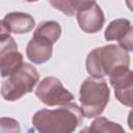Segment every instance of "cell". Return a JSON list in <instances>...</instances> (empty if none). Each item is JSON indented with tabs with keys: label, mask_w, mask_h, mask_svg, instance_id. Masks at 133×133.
Returning a JSON list of instances; mask_svg holds the SVG:
<instances>
[{
	"label": "cell",
	"mask_w": 133,
	"mask_h": 133,
	"mask_svg": "<svg viewBox=\"0 0 133 133\" xmlns=\"http://www.w3.org/2000/svg\"><path fill=\"white\" fill-rule=\"evenodd\" d=\"M82 112L75 103L56 109H42L32 118V126L38 133H73L82 122Z\"/></svg>",
	"instance_id": "obj_1"
},
{
	"label": "cell",
	"mask_w": 133,
	"mask_h": 133,
	"mask_svg": "<svg viewBox=\"0 0 133 133\" xmlns=\"http://www.w3.org/2000/svg\"><path fill=\"white\" fill-rule=\"evenodd\" d=\"M130 55L118 45H106L95 48L86 57V70L90 77L103 78L113 72L129 68Z\"/></svg>",
	"instance_id": "obj_2"
},
{
	"label": "cell",
	"mask_w": 133,
	"mask_h": 133,
	"mask_svg": "<svg viewBox=\"0 0 133 133\" xmlns=\"http://www.w3.org/2000/svg\"><path fill=\"white\" fill-rule=\"evenodd\" d=\"M110 98V90L103 78H86L79 90L80 109L86 118L99 116L103 113Z\"/></svg>",
	"instance_id": "obj_3"
},
{
	"label": "cell",
	"mask_w": 133,
	"mask_h": 133,
	"mask_svg": "<svg viewBox=\"0 0 133 133\" xmlns=\"http://www.w3.org/2000/svg\"><path fill=\"white\" fill-rule=\"evenodd\" d=\"M39 79L37 70L29 63L22 66L2 82L1 96L4 100L14 102L32 91Z\"/></svg>",
	"instance_id": "obj_4"
},
{
	"label": "cell",
	"mask_w": 133,
	"mask_h": 133,
	"mask_svg": "<svg viewBox=\"0 0 133 133\" xmlns=\"http://www.w3.org/2000/svg\"><path fill=\"white\" fill-rule=\"evenodd\" d=\"M35 96L47 106H63L74 100V96L53 76L44 78L37 85Z\"/></svg>",
	"instance_id": "obj_5"
},
{
	"label": "cell",
	"mask_w": 133,
	"mask_h": 133,
	"mask_svg": "<svg viewBox=\"0 0 133 133\" xmlns=\"http://www.w3.org/2000/svg\"><path fill=\"white\" fill-rule=\"evenodd\" d=\"M76 18L80 29L85 33H96L100 31L105 22L103 10L96 1L83 0L76 12Z\"/></svg>",
	"instance_id": "obj_6"
},
{
	"label": "cell",
	"mask_w": 133,
	"mask_h": 133,
	"mask_svg": "<svg viewBox=\"0 0 133 133\" xmlns=\"http://www.w3.org/2000/svg\"><path fill=\"white\" fill-rule=\"evenodd\" d=\"M109 81L114 88L116 99L124 105L132 106L133 73L129 68H124L109 75Z\"/></svg>",
	"instance_id": "obj_7"
},
{
	"label": "cell",
	"mask_w": 133,
	"mask_h": 133,
	"mask_svg": "<svg viewBox=\"0 0 133 133\" xmlns=\"http://www.w3.org/2000/svg\"><path fill=\"white\" fill-rule=\"evenodd\" d=\"M132 33L133 29L128 19H116L109 23L104 35L106 41H117L118 46L129 52L133 49Z\"/></svg>",
	"instance_id": "obj_8"
},
{
	"label": "cell",
	"mask_w": 133,
	"mask_h": 133,
	"mask_svg": "<svg viewBox=\"0 0 133 133\" xmlns=\"http://www.w3.org/2000/svg\"><path fill=\"white\" fill-rule=\"evenodd\" d=\"M53 45L54 43L51 42L49 38L36 32H33V36L30 38L26 47L27 58L35 64H42L47 62L52 57Z\"/></svg>",
	"instance_id": "obj_9"
},
{
	"label": "cell",
	"mask_w": 133,
	"mask_h": 133,
	"mask_svg": "<svg viewBox=\"0 0 133 133\" xmlns=\"http://www.w3.org/2000/svg\"><path fill=\"white\" fill-rule=\"evenodd\" d=\"M3 21L7 25L10 32L17 34L27 33L31 31L35 25V21L33 17H31L29 14L21 12V11H14L6 14Z\"/></svg>",
	"instance_id": "obj_10"
},
{
	"label": "cell",
	"mask_w": 133,
	"mask_h": 133,
	"mask_svg": "<svg viewBox=\"0 0 133 133\" xmlns=\"http://www.w3.org/2000/svg\"><path fill=\"white\" fill-rule=\"evenodd\" d=\"M79 133H126L124 128L104 116H98L88 127H84Z\"/></svg>",
	"instance_id": "obj_11"
},
{
	"label": "cell",
	"mask_w": 133,
	"mask_h": 133,
	"mask_svg": "<svg viewBox=\"0 0 133 133\" xmlns=\"http://www.w3.org/2000/svg\"><path fill=\"white\" fill-rule=\"evenodd\" d=\"M34 32L49 38L55 44L61 35V27L56 21H45L43 23H39Z\"/></svg>",
	"instance_id": "obj_12"
},
{
	"label": "cell",
	"mask_w": 133,
	"mask_h": 133,
	"mask_svg": "<svg viewBox=\"0 0 133 133\" xmlns=\"http://www.w3.org/2000/svg\"><path fill=\"white\" fill-rule=\"evenodd\" d=\"M83 1H79V0H64V1H60V0H52L49 1V3L54 6L56 9L62 11L64 15L66 16H74L77 10L79 9V7L81 6Z\"/></svg>",
	"instance_id": "obj_13"
},
{
	"label": "cell",
	"mask_w": 133,
	"mask_h": 133,
	"mask_svg": "<svg viewBox=\"0 0 133 133\" xmlns=\"http://www.w3.org/2000/svg\"><path fill=\"white\" fill-rule=\"evenodd\" d=\"M0 133H21L19 122L11 117H0Z\"/></svg>",
	"instance_id": "obj_14"
},
{
	"label": "cell",
	"mask_w": 133,
	"mask_h": 133,
	"mask_svg": "<svg viewBox=\"0 0 133 133\" xmlns=\"http://www.w3.org/2000/svg\"><path fill=\"white\" fill-rule=\"evenodd\" d=\"M18 50V45L14 37L9 36L6 39L0 41V59L12 51Z\"/></svg>",
	"instance_id": "obj_15"
},
{
	"label": "cell",
	"mask_w": 133,
	"mask_h": 133,
	"mask_svg": "<svg viewBox=\"0 0 133 133\" xmlns=\"http://www.w3.org/2000/svg\"><path fill=\"white\" fill-rule=\"evenodd\" d=\"M9 36H10V30L8 29L4 21H0V41L6 39Z\"/></svg>",
	"instance_id": "obj_16"
}]
</instances>
